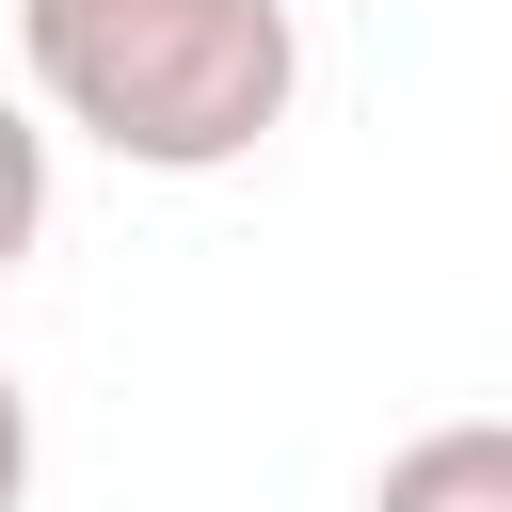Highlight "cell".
Masks as SVG:
<instances>
[{"instance_id": "7a4b0ae2", "label": "cell", "mask_w": 512, "mask_h": 512, "mask_svg": "<svg viewBox=\"0 0 512 512\" xmlns=\"http://www.w3.org/2000/svg\"><path fill=\"white\" fill-rule=\"evenodd\" d=\"M368 512H512V416H432L416 448H384Z\"/></svg>"}, {"instance_id": "6da1fadb", "label": "cell", "mask_w": 512, "mask_h": 512, "mask_svg": "<svg viewBox=\"0 0 512 512\" xmlns=\"http://www.w3.org/2000/svg\"><path fill=\"white\" fill-rule=\"evenodd\" d=\"M16 64L128 176H224L304 96L288 0H16Z\"/></svg>"}]
</instances>
